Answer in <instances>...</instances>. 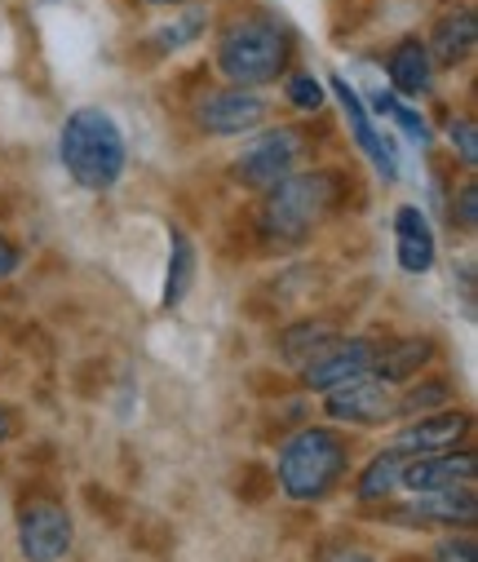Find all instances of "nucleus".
Returning <instances> with one entry per match:
<instances>
[{
  "instance_id": "nucleus-25",
  "label": "nucleus",
  "mask_w": 478,
  "mask_h": 562,
  "mask_svg": "<svg viewBox=\"0 0 478 562\" xmlns=\"http://www.w3.org/2000/svg\"><path fill=\"white\" fill-rule=\"evenodd\" d=\"M200 32H204V14L191 10L187 19H178V23H169V27H159V32H155V36H159L155 45H159V49H182V45H191Z\"/></svg>"
},
{
  "instance_id": "nucleus-6",
  "label": "nucleus",
  "mask_w": 478,
  "mask_h": 562,
  "mask_svg": "<svg viewBox=\"0 0 478 562\" xmlns=\"http://www.w3.org/2000/svg\"><path fill=\"white\" fill-rule=\"evenodd\" d=\"M324 412L333 420H342V426H364V430L386 426V420L399 416V385H390L377 372L351 376L324 394Z\"/></svg>"
},
{
  "instance_id": "nucleus-18",
  "label": "nucleus",
  "mask_w": 478,
  "mask_h": 562,
  "mask_svg": "<svg viewBox=\"0 0 478 562\" xmlns=\"http://www.w3.org/2000/svg\"><path fill=\"white\" fill-rule=\"evenodd\" d=\"M342 333L329 324V319H297V324H288L284 333H279V355H284V363H292V368H305L319 350H324L329 341H337Z\"/></svg>"
},
{
  "instance_id": "nucleus-28",
  "label": "nucleus",
  "mask_w": 478,
  "mask_h": 562,
  "mask_svg": "<svg viewBox=\"0 0 478 562\" xmlns=\"http://www.w3.org/2000/svg\"><path fill=\"white\" fill-rule=\"evenodd\" d=\"M19 261H23V252H19V244L0 231V279H10L14 270H19Z\"/></svg>"
},
{
  "instance_id": "nucleus-2",
  "label": "nucleus",
  "mask_w": 478,
  "mask_h": 562,
  "mask_svg": "<svg viewBox=\"0 0 478 562\" xmlns=\"http://www.w3.org/2000/svg\"><path fill=\"white\" fill-rule=\"evenodd\" d=\"M292 63V36L288 27L266 10H244L222 23L218 32V71L235 89H262L275 85Z\"/></svg>"
},
{
  "instance_id": "nucleus-19",
  "label": "nucleus",
  "mask_w": 478,
  "mask_h": 562,
  "mask_svg": "<svg viewBox=\"0 0 478 562\" xmlns=\"http://www.w3.org/2000/svg\"><path fill=\"white\" fill-rule=\"evenodd\" d=\"M403 465H408V457L403 452H394V448H386V452H377L368 465H364V474H359V483H355V492H359V501H386V496H394L399 487H403Z\"/></svg>"
},
{
  "instance_id": "nucleus-26",
  "label": "nucleus",
  "mask_w": 478,
  "mask_h": 562,
  "mask_svg": "<svg viewBox=\"0 0 478 562\" xmlns=\"http://www.w3.org/2000/svg\"><path fill=\"white\" fill-rule=\"evenodd\" d=\"M452 222H460L465 231H474V222H478V182L469 178L465 187H460V195L452 200Z\"/></svg>"
},
{
  "instance_id": "nucleus-13",
  "label": "nucleus",
  "mask_w": 478,
  "mask_h": 562,
  "mask_svg": "<svg viewBox=\"0 0 478 562\" xmlns=\"http://www.w3.org/2000/svg\"><path fill=\"white\" fill-rule=\"evenodd\" d=\"M394 257H399V270L403 274H430L434 270L438 239H434L430 217L416 204L394 209Z\"/></svg>"
},
{
  "instance_id": "nucleus-22",
  "label": "nucleus",
  "mask_w": 478,
  "mask_h": 562,
  "mask_svg": "<svg viewBox=\"0 0 478 562\" xmlns=\"http://www.w3.org/2000/svg\"><path fill=\"white\" fill-rule=\"evenodd\" d=\"M284 93H288V102H292L297 111L314 115L319 106H324V98H329V85L319 80L314 71H292V76L284 80Z\"/></svg>"
},
{
  "instance_id": "nucleus-5",
  "label": "nucleus",
  "mask_w": 478,
  "mask_h": 562,
  "mask_svg": "<svg viewBox=\"0 0 478 562\" xmlns=\"http://www.w3.org/2000/svg\"><path fill=\"white\" fill-rule=\"evenodd\" d=\"M305 151V133L292 128V124H279V128H262L253 143L235 156L231 165V178L244 187V191H270L279 187L288 173H297V160Z\"/></svg>"
},
{
  "instance_id": "nucleus-23",
  "label": "nucleus",
  "mask_w": 478,
  "mask_h": 562,
  "mask_svg": "<svg viewBox=\"0 0 478 562\" xmlns=\"http://www.w3.org/2000/svg\"><path fill=\"white\" fill-rule=\"evenodd\" d=\"M447 398H452V385H447V381H416L408 394H399V412H421V416H430V412H443Z\"/></svg>"
},
{
  "instance_id": "nucleus-15",
  "label": "nucleus",
  "mask_w": 478,
  "mask_h": 562,
  "mask_svg": "<svg viewBox=\"0 0 478 562\" xmlns=\"http://www.w3.org/2000/svg\"><path fill=\"white\" fill-rule=\"evenodd\" d=\"M386 76L394 85V98H421L434 85V58L416 36H403L386 58Z\"/></svg>"
},
{
  "instance_id": "nucleus-16",
  "label": "nucleus",
  "mask_w": 478,
  "mask_h": 562,
  "mask_svg": "<svg viewBox=\"0 0 478 562\" xmlns=\"http://www.w3.org/2000/svg\"><path fill=\"white\" fill-rule=\"evenodd\" d=\"M474 45H478V19H474V10L469 5H452L434 27H430V58H438L443 67H456V63H465L469 54H474Z\"/></svg>"
},
{
  "instance_id": "nucleus-8",
  "label": "nucleus",
  "mask_w": 478,
  "mask_h": 562,
  "mask_svg": "<svg viewBox=\"0 0 478 562\" xmlns=\"http://www.w3.org/2000/svg\"><path fill=\"white\" fill-rule=\"evenodd\" d=\"M71 549V514L58 501H27L19 509V553L27 562H63Z\"/></svg>"
},
{
  "instance_id": "nucleus-30",
  "label": "nucleus",
  "mask_w": 478,
  "mask_h": 562,
  "mask_svg": "<svg viewBox=\"0 0 478 562\" xmlns=\"http://www.w3.org/2000/svg\"><path fill=\"white\" fill-rule=\"evenodd\" d=\"M342 562H373V558H368V553H346Z\"/></svg>"
},
{
  "instance_id": "nucleus-1",
  "label": "nucleus",
  "mask_w": 478,
  "mask_h": 562,
  "mask_svg": "<svg viewBox=\"0 0 478 562\" xmlns=\"http://www.w3.org/2000/svg\"><path fill=\"white\" fill-rule=\"evenodd\" d=\"M346 200V187L329 169H310V173H288L279 187L262 195L257 209V239L266 248H297L305 244L319 226H324Z\"/></svg>"
},
{
  "instance_id": "nucleus-27",
  "label": "nucleus",
  "mask_w": 478,
  "mask_h": 562,
  "mask_svg": "<svg viewBox=\"0 0 478 562\" xmlns=\"http://www.w3.org/2000/svg\"><path fill=\"white\" fill-rule=\"evenodd\" d=\"M434 562H478V544L474 536H452L434 549Z\"/></svg>"
},
{
  "instance_id": "nucleus-3",
  "label": "nucleus",
  "mask_w": 478,
  "mask_h": 562,
  "mask_svg": "<svg viewBox=\"0 0 478 562\" xmlns=\"http://www.w3.org/2000/svg\"><path fill=\"white\" fill-rule=\"evenodd\" d=\"M58 156H63V169L71 173L76 187L111 191L120 182V173H124L129 147H124V133H120L111 111L80 106V111L67 115V124L58 133Z\"/></svg>"
},
{
  "instance_id": "nucleus-4",
  "label": "nucleus",
  "mask_w": 478,
  "mask_h": 562,
  "mask_svg": "<svg viewBox=\"0 0 478 562\" xmlns=\"http://www.w3.org/2000/svg\"><path fill=\"white\" fill-rule=\"evenodd\" d=\"M351 470V443L337 435V430H324V426H305L297 430L284 448H279V461H275V479H279V492L288 501H324L342 474Z\"/></svg>"
},
{
  "instance_id": "nucleus-20",
  "label": "nucleus",
  "mask_w": 478,
  "mask_h": 562,
  "mask_svg": "<svg viewBox=\"0 0 478 562\" xmlns=\"http://www.w3.org/2000/svg\"><path fill=\"white\" fill-rule=\"evenodd\" d=\"M191 284H196V244L182 235V231H174L169 235V270H165V311H174V306H182V297L191 293Z\"/></svg>"
},
{
  "instance_id": "nucleus-17",
  "label": "nucleus",
  "mask_w": 478,
  "mask_h": 562,
  "mask_svg": "<svg viewBox=\"0 0 478 562\" xmlns=\"http://www.w3.org/2000/svg\"><path fill=\"white\" fill-rule=\"evenodd\" d=\"M430 359H434V341H430V337H399V341H390V346L377 350L373 372L386 376L390 385H403V381H412Z\"/></svg>"
},
{
  "instance_id": "nucleus-11",
  "label": "nucleus",
  "mask_w": 478,
  "mask_h": 562,
  "mask_svg": "<svg viewBox=\"0 0 478 562\" xmlns=\"http://www.w3.org/2000/svg\"><path fill=\"white\" fill-rule=\"evenodd\" d=\"M469 412H452V407H443V412H430V416H421L416 426H403L399 435H394V452H403V457H438V452H456V443H465V435H469Z\"/></svg>"
},
{
  "instance_id": "nucleus-7",
  "label": "nucleus",
  "mask_w": 478,
  "mask_h": 562,
  "mask_svg": "<svg viewBox=\"0 0 478 562\" xmlns=\"http://www.w3.org/2000/svg\"><path fill=\"white\" fill-rule=\"evenodd\" d=\"M196 124L209 137H244L266 124V98L253 89H235V85L213 89L196 102Z\"/></svg>"
},
{
  "instance_id": "nucleus-14",
  "label": "nucleus",
  "mask_w": 478,
  "mask_h": 562,
  "mask_svg": "<svg viewBox=\"0 0 478 562\" xmlns=\"http://www.w3.org/2000/svg\"><path fill=\"white\" fill-rule=\"evenodd\" d=\"M403 518L412 522H438V527H474L478 518V501L474 487H443V492H416L403 509Z\"/></svg>"
},
{
  "instance_id": "nucleus-31",
  "label": "nucleus",
  "mask_w": 478,
  "mask_h": 562,
  "mask_svg": "<svg viewBox=\"0 0 478 562\" xmlns=\"http://www.w3.org/2000/svg\"><path fill=\"white\" fill-rule=\"evenodd\" d=\"M146 5H174V10H178V5H182V0H146Z\"/></svg>"
},
{
  "instance_id": "nucleus-24",
  "label": "nucleus",
  "mask_w": 478,
  "mask_h": 562,
  "mask_svg": "<svg viewBox=\"0 0 478 562\" xmlns=\"http://www.w3.org/2000/svg\"><path fill=\"white\" fill-rule=\"evenodd\" d=\"M447 143H452V151L460 156V165H465V169H474V165H478V128H474V120H469V115H456V120L447 124Z\"/></svg>"
},
{
  "instance_id": "nucleus-9",
  "label": "nucleus",
  "mask_w": 478,
  "mask_h": 562,
  "mask_svg": "<svg viewBox=\"0 0 478 562\" xmlns=\"http://www.w3.org/2000/svg\"><path fill=\"white\" fill-rule=\"evenodd\" d=\"M329 89H333V98L342 102V115H346V124H351V133H355L359 151H364V156H368V165L377 169V178H381V182H394V178H399V151H394L390 137L373 124L368 102L359 98V89H355L346 76H333V80H329Z\"/></svg>"
},
{
  "instance_id": "nucleus-12",
  "label": "nucleus",
  "mask_w": 478,
  "mask_h": 562,
  "mask_svg": "<svg viewBox=\"0 0 478 562\" xmlns=\"http://www.w3.org/2000/svg\"><path fill=\"white\" fill-rule=\"evenodd\" d=\"M478 461L474 452H438V457H408L403 487L416 492H443V487H474Z\"/></svg>"
},
{
  "instance_id": "nucleus-21",
  "label": "nucleus",
  "mask_w": 478,
  "mask_h": 562,
  "mask_svg": "<svg viewBox=\"0 0 478 562\" xmlns=\"http://www.w3.org/2000/svg\"><path fill=\"white\" fill-rule=\"evenodd\" d=\"M373 106H377L381 115H390V120L412 137L416 147H425V143H430V124H425V120H421V111H412L403 98H394V93H386V89H381V93H373Z\"/></svg>"
},
{
  "instance_id": "nucleus-29",
  "label": "nucleus",
  "mask_w": 478,
  "mask_h": 562,
  "mask_svg": "<svg viewBox=\"0 0 478 562\" xmlns=\"http://www.w3.org/2000/svg\"><path fill=\"white\" fill-rule=\"evenodd\" d=\"M10 430H14V426H10V412H5V407H0V443H5V439H10Z\"/></svg>"
},
{
  "instance_id": "nucleus-10",
  "label": "nucleus",
  "mask_w": 478,
  "mask_h": 562,
  "mask_svg": "<svg viewBox=\"0 0 478 562\" xmlns=\"http://www.w3.org/2000/svg\"><path fill=\"white\" fill-rule=\"evenodd\" d=\"M377 350H381V346H377L373 337H337V341H329L324 350H319V355L301 368V381H305V390L329 394L333 385H342V381H351V376L373 372Z\"/></svg>"
}]
</instances>
